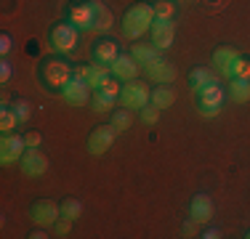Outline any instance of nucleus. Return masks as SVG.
Returning <instances> with one entry per match:
<instances>
[{"instance_id": "obj_28", "label": "nucleus", "mask_w": 250, "mask_h": 239, "mask_svg": "<svg viewBox=\"0 0 250 239\" xmlns=\"http://www.w3.org/2000/svg\"><path fill=\"white\" fill-rule=\"evenodd\" d=\"M173 14H176L173 0H157L154 3V19H173Z\"/></svg>"}, {"instance_id": "obj_26", "label": "nucleus", "mask_w": 250, "mask_h": 239, "mask_svg": "<svg viewBox=\"0 0 250 239\" xmlns=\"http://www.w3.org/2000/svg\"><path fill=\"white\" fill-rule=\"evenodd\" d=\"M130 122H133V115H130L128 106H125V109H115V115H112V125L117 128V133L128 130V128H130Z\"/></svg>"}, {"instance_id": "obj_1", "label": "nucleus", "mask_w": 250, "mask_h": 239, "mask_svg": "<svg viewBox=\"0 0 250 239\" xmlns=\"http://www.w3.org/2000/svg\"><path fill=\"white\" fill-rule=\"evenodd\" d=\"M152 24H154V5L136 3V5H130L123 16V32L128 35L130 40H136L144 32H149Z\"/></svg>"}, {"instance_id": "obj_25", "label": "nucleus", "mask_w": 250, "mask_h": 239, "mask_svg": "<svg viewBox=\"0 0 250 239\" xmlns=\"http://www.w3.org/2000/svg\"><path fill=\"white\" fill-rule=\"evenodd\" d=\"M16 122H19L16 112L11 109V106H3V109H0V130H3V133H14Z\"/></svg>"}, {"instance_id": "obj_35", "label": "nucleus", "mask_w": 250, "mask_h": 239, "mask_svg": "<svg viewBox=\"0 0 250 239\" xmlns=\"http://www.w3.org/2000/svg\"><path fill=\"white\" fill-rule=\"evenodd\" d=\"M24 141H27V149H40V143H43V136H40L38 130H32V133L24 136Z\"/></svg>"}, {"instance_id": "obj_10", "label": "nucleus", "mask_w": 250, "mask_h": 239, "mask_svg": "<svg viewBox=\"0 0 250 239\" xmlns=\"http://www.w3.org/2000/svg\"><path fill=\"white\" fill-rule=\"evenodd\" d=\"M19 167H21V173H24L27 178H40V176H45V170H48V157H45L40 149H27L24 157L19 159Z\"/></svg>"}, {"instance_id": "obj_6", "label": "nucleus", "mask_w": 250, "mask_h": 239, "mask_svg": "<svg viewBox=\"0 0 250 239\" xmlns=\"http://www.w3.org/2000/svg\"><path fill=\"white\" fill-rule=\"evenodd\" d=\"M27 152V141L19 133H5L0 141V162L3 165H16V159H21Z\"/></svg>"}, {"instance_id": "obj_21", "label": "nucleus", "mask_w": 250, "mask_h": 239, "mask_svg": "<svg viewBox=\"0 0 250 239\" xmlns=\"http://www.w3.org/2000/svg\"><path fill=\"white\" fill-rule=\"evenodd\" d=\"M152 104L160 106V109H168V106L176 104V91L170 85H157L152 91Z\"/></svg>"}, {"instance_id": "obj_30", "label": "nucleus", "mask_w": 250, "mask_h": 239, "mask_svg": "<svg viewBox=\"0 0 250 239\" xmlns=\"http://www.w3.org/2000/svg\"><path fill=\"white\" fill-rule=\"evenodd\" d=\"M157 120H160V106H154V104L141 106V122L144 125H157Z\"/></svg>"}, {"instance_id": "obj_12", "label": "nucleus", "mask_w": 250, "mask_h": 239, "mask_svg": "<svg viewBox=\"0 0 250 239\" xmlns=\"http://www.w3.org/2000/svg\"><path fill=\"white\" fill-rule=\"evenodd\" d=\"M91 91H93V88L88 85L85 77H83L80 72H75V77L69 80V85L64 88L62 93H64V99H67L69 104H77V106H80V104H85V101L91 99Z\"/></svg>"}, {"instance_id": "obj_33", "label": "nucleus", "mask_w": 250, "mask_h": 239, "mask_svg": "<svg viewBox=\"0 0 250 239\" xmlns=\"http://www.w3.org/2000/svg\"><path fill=\"white\" fill-rule=\"evenodd\" d=\"M11 75H14V67H11V61L8 59H3V61H0V82H8L11 80Z\"/></svg>"}, {"instance_id": "obj_37", "label": "nucleus", "mask_w": 250, "mask_h": 239, "mask_svg": "<svg viewBox=\"0 0 250 239\" xmlns=\"http://www.w3.org/2000/svg\"><path fill=\"white\" fill-rule=\"evenodd\" d=\"M11 48H14V43H11V38H8V35H0V53L5 56V53H8Z\"/></svg>"}, {"instance_id": "obj_31", "label": "nucleus", "mask_w": 250, "mask_h": 239, "mask_svg": "<svg viewBox=\"0 0 250 239\" xmlns=\"http://www.w3.org/2000/svg\"><path fill=\"white\" fill-rule=\"evenodd\" d=\"M101 93H106V96H112V99H120V82H117V77H109V80H104V85L99 88Z\"/></svg>"}, {"instance_id": "obj_13", "label": "nucleus", "mask_w": 250, "mask_h": 239, "mask_svg": "<svg viewBox=\"0 0 250 239\" xmlns=\"http://www.w3.org/2000/svg\"><path fill=\"white\" fill-rule=\"evenodd\" d=\"M152 43L163 51V48L173 45V35H176V21L173 19H154L152 24Z\"/></svg>"}, {"instance_id": "obj_16", "label": "nucleus", "mask_w": 250, "mask_h": 239, "mask_svg": "<svg viewBox=\"0 0 250 239\" xmlns=\"http://www.w3.org/2000/svg\"><path fill=\"white\" fill-rule=\"evenodd\" d=\"M117 56H120V51H117V43H115V40L104 38V40H96V43H93V61H96V64L112 67Z\"/></svg>"}, {"instance_id": "obj_38", "label": "nucleus", "mask_w": 250, "mask_h": 239, "mask_svg": "<svg viewBox=\"0 0 250 239\" xmlns=\"http://www.w3.org/2000/svg\"><path fill=\"white\" fill-rule=\"evenodd\" d=\"M200 237L202 239H218V237H221V231H218V229H205Z\"/></svg>"}, {"instance_id": "obj_5", "label": "nucleus", "mask_w": 250, "mask_h": 239, "mask_svg": "<svg viewBox=\"0 0 250 239\" xmlns=\"http://www.w3.org/2000/svg\"><path fill=\"white\" fill-rule=\"evenodd\" d=\"M77 38H80V29L75 24H56L51 29V45L59 53H72L77 45Z\"/></svg>"}, {"instance_id": "obj_11", "label": "nucleus", "mask_w": 250, "mask_h": 239, "mask_svg": "<svg viewBox=\"0 0 250 239\" xmlns=\"http://www.w3.org/2000/svg\"><path fill=\"white\" fill-rule=\"evenodd\" d=\"M69 24H75L80 32L96 29V14H93L91 0H88V3H75L72 8H69Z\"/></svg>"}, {"instance_id": "obj_32", "label": "nucleus", "mask_w": 250, "mask_h": 239, "mask_svg": "<svg viewBox=\"0 0 250 239\" xmlns=\"http://www.w3.org/2000/svg\"><path fill=\"white\" fill-rule=\"evenodd\" d=\"M11 109L16 112V117H19V122H27V120H29V101H27V99H16Z\"/></svg>"}, {"instance_id": "obj_3", "label": "nucleus", "mask_w": 250, "mask_h": 239, "mask_svg": "<svg viewBox=\"0 0 250 239\" xmlns=\"http://www.w3.org/2000/svg\"><path fill=\"white\" fill-rule=\"evenodd\" d=\"M120 99L123 106H128V109H141V106L152 104V91L141 80H128L120 91Z\"/></svg>"}, {"instance_id": "obj_14", "label": "nucleus", "mask_w": 250, "mask_h": 239, "mask_svg": "<svg viewBox=\"0 0 250 239\" xmlns=\"http://www.w3.org/2000/svg\"><path fill=\"white\" fill-rule=\"evenodd\" d=\"M109 69H112V77H117V80H125V82H128V80H136V77H139L141 64L136 61L133 56H128V53H120Z\"/></svg>"}, {"instance_id": "obj_29", "label": "nucleus", "mask_w": 250, "mask_h": 239, "mask_svg": "<svg viewBox=\"0 0 250 239\" xmlns=\"http://www.w3.org/2000/svg\"><path fill=\"white\" fill-rule=\"evenodd\" d=\"M115 101L117 99H112V96L96 91V96H93V109H96V112H112V109H115Z\"/></svg>"}, {"instance_id": "obj_18", "label": "nucleus", "mask_w": 250, "mask_h": 239, "mask_svg": "<svg viewBox=\"0 0 250 239\" xmlns=\"http://www.w3.org/2000/svg\"><path fill=\"white\" fill-rule=\"evenodd\" d=\"M83 77L88 80V85L93 88V91H99L101 85H104V80H109V75H112V69L109 67H104V64H91V67H85V69H77Z\"/></svg>"}, {"instance_id": "obj_40", "label": "nucleus", "mask_w": 250, "mask_h": 239, "mask_svg": "<svg viewBox=\"0 0 250 239\" xmlns=\"http://www.w3.org/2000/svg\"><path fill=\"white\" fill-rule=\"evenodd\" d=\"M245 237H248V239H250V231H248V234H245Z\"/></svg>"}, {"instance_id": "obj_7", "label": "nucleus", "mask_w": 250, "mask_h": 239, "mask_svg": "<svg viewBox=\"0 0 250 239\" xmlns=\"http://www.w3.org/2000/svg\"><path fill=\"white\" fill-rule=\"evenodd\" d=\"M115 139H117L115 125H99V128L91 133V139H88V152H91L93 157H101V154H106L112 149Z\"/></svg>"}, {"instance_id": "obj_4", "label": "nucleus", "mask_w": 250, "mask_h": 239, "mask_svg": "<svg viewBox=\"0 0 250 239\" xmlns=\"http://www.w3.org/2000/svg\"><path fill=\"white\" fill-rule=\"evenodd\" d=\"M224 99H226V91L218 85V82L202 88L200 91V115L202 117H216L218 112H221V106H224Z\"/></svg>"}, {"instance_id": "obj_20", "label": "nucleus", "mask_w": 250, "mask_h": 239, "mask_svg": "<svg viewBox=\"0 0 250 239\" xmlns=\"http://www.w3.org/2000/svg\"><path fill=\"white\" fill-rule=\"evenodd\" d=\"M189 82H192V88L200 93L202 88L213 85V82H218V80H216V72H213V69H208V67H194L192 75H189Z\"/></svg>"}, {"instance_id": "obj_27", "label": "nucleus", "mask_w": 250, "mask_h": 239, "mask_svg": "<svg viewBox=\"0 0 250 239\" xmlns=\"http://www.w3.org/2000/svg\"><path fill=\"white\" fill-rule=\"evenodd\" d=\"M231 77H234V80H250V59H245V56L237 59L234 67H231Z\"/></svg>"}, {"instance_id": "obj_19", "label": "nucleus", "mask_w": 250, "mask_h": 239, "mask_svg": "<svg viewBox=\"0 0 250 239\" xmlns=\"http://www.w3.org/2000/svg\"><path fill=\"white\" fill-rule=\"evenodd\" d=\"M130 56H133L136 61L141 64V69H144L149 61L160 59V48L154 45V43H136V45H133V53H130Z\"/></svg>"}, {"instance_id": "obj_34", "label": "nucleus", "mask_w": 250, "mask_h": 239, "mask_svg": "<svg viewBox=\"0 0 250 239\" xmlns=\"http://www.w3.org/2000/svg\"><path fill=\"white\" fill-rule=\"evenodd\" d=\"M69 229H72V220L62 215V218L56 220V234H59V237H69Z\"/></svg>"}, {"instance_id": "obj_23", "label": "nucleus", "mask_w": 250, "mask_h": 239, "mask_svg": "<svg viewBox=\"0 0 250 239\" xmlns=\"http://www.w3.org/2000/svg\"><path fill=\"white\" fill-rule=\"evenodd\" d=\"M229 99L237 101V104H245L250 101V80H229Z\"/></svg>"}, {"instance_id": "obj_17", "label": "nucleus", "mask_w": 250, "mask_h": 239, "mask_svg": "<svg viewBox=\"0 0 250 239\" xmlns=\"http://www.w3.org/2000/svg\"><path fill=\"white\" fill-rule=\"evenodd\" d=\"M237 59H240V53H237L234 48H229V45L216 48V53H213V64H216L218 72H224L226 77H231V67H234Z\"/></svg>"}, {"instance_id": "obj_22", "label": "nucleus", "mask_w": 250, "mask_h": 239, "mask_svg": "<svg viewBox=\"0 0 250 239\" xmlns=\"http://www.w3.org/2000/svg\"><path fill=\"white\" fill-rule=\"evenodd\" d=\"M93 5V14H96V29H101V32H106V29L115 24V16H112V11L106 8L101 0H91Z\"/></svg>"}, {"instance_id": "obj_24", "label": "nucleus", "mask_w": 250, "mask_h": 239, "mask_svg": "<svg viewBox=\"0 0 250 239\" xmlns=\"http://www.w3.org/2000/svg\"><path fill=\"white\" fill-rule=\"evenodd\" d=\"M62 215L69 218V220H77L83 215V202L75 199V197H67V199L62 202Z\"/></svg>"}, {"instance_id": "obj_9", "label": "nucleus", "mask_w": 250, "mask_h": 239, "mask_svg": "<svg viewBox=\"0 0 250 239\" xmlns=\"http://www.w3.org/2000/svg\"><path fill=\"white\" fill-rule=\"evenodd\" d=\"M144 72H146V77H149L152 82H157V85H170V82L176 80V64H170L168 59H154V61H149L144 67Z\"/></svg>"}, {"instance_id": "obj_15", "label": "nucleus", "mask_w": 250, "mask_h": 239, "mask_svg": "<svg viewBox=\"0 0 250 239\" xmlns=\"http://www.w3.org/2000/svg\"><path fill=\"white\" fill-rule=\"evenodd\" d=\"M213 199L205 194V191H200V194L192 197V202H189V218H194L197 223H208V220L213 218Z\"/></svg>"}, {"instance_id": "obj_2", "label": "nucleus", "mask_w": 250, "mask_h": 239, "mask_svg": "<svg viewBox=\"0 0 250 239\" xmlns=\"http://www.w3.org/2000/svg\"><path fill=\"white\" fill-rule=\"evenodd\" d=\"M72 77H75V72L69 69V64H64L62 59H51V61H45L43 80H45L48 88H53V91H64Z\"/></svg>"}, {"instance_id": "obj_36", "label": "nucleus", "mask_w": 250, "mask_h": 239, "mask_svg": "<svg viewBox=\"0 0 250 239\" xmlns=\"http://www.w3.org/2000/svg\"><path fill=\"white\" fill-rule=\"evenodd\" d=\"M197 220H194V218H189L187 220V223H184V234H187V237H194V231H197Z\"/></svg>"}, {"instance_id": "obj_39", "label": "nucleus", "mask_w": 250, "mask_h": 239, "mask_svg": "<svg viewBox=\"0 0 250 239\" xmlns=\"http://www.w3.org/2000/svg\"><path fill=\"white\" fill-rule=\"evenodd\" d=\"M29 237H32V239H45V237H48V234H45V231H32V234H29Z\"/></svg>"}, {"instance_id": "obj_8", "label": "nucleus", "mask_w": 250, "mask_h": 239, "mask_svg": "<svg viewBox=\"0 0 250 239\" xmlns=\"http://www.w3.org/2000/svg\"><path fill=\"white\" fill-rule=\"evenodd\" d=\"M29 218L38 226H51L62 218V205H56L53 199H38L29 207Z\"/></svg>"}]
</instances>
